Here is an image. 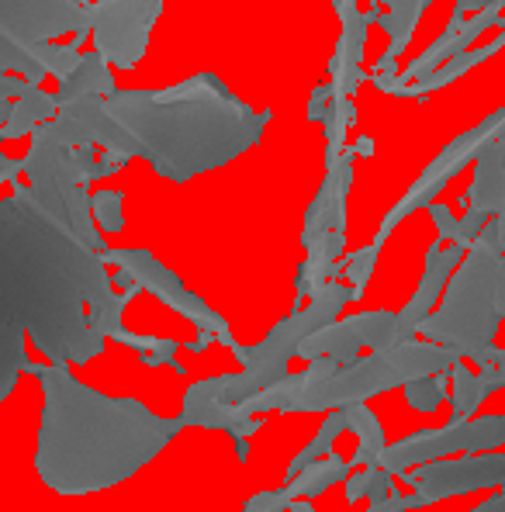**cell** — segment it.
Instances as JSON below:
<instances>
[{
  "instance_id": "obj_1",
  "label": "cell",
  "mask_w": 505,
  "mask_h": 512,
  "mask_svg": "<svg viewBox=\"0 0 505 512\" xmlns=\"http://www.w3.org/2000/svg\"><path fill=\"white\" fill-rule=\"evenodd\" d=\"M0 198V402L28 371L25 340L49 364H87L108 340L132 346L149 367L177 364L180 343L125 329L122 312L135 295L115 291L108 263L32 201L25 180Z\"/></svg>"
},
{
  "instance_id": "obj_2",
  "label": "cell",
  "mask_w": 505,
  "mask_h": 512,
  "mask_svg": "<svg viewBox=\"0 0 505 512\" xmlns=\"http://www.w3.org/2000/svg\"><path fill=\"white\" fill-rule=\"evenodd\" d=\"M25 374L39 378L45 395L35 471L42 485L59 495L122 485L184 429L180 416L163 419L135 398H111L87 388L70 374V364L28 360Z\"/></svg>"
},
{
  "instance_id": "obj_3",
  "label": "cell",
  "mask_w": 505,
  "mask_h": 512,
  "mask_svg": "<svg viewBox=\"0 0 505 512\" xmlns=\"http://www.w3.org/2000/svg\"><path fill=\"white\" fill-rule=\"evenodd\" d=\"M104 101L142 160L173 184L243 156L274 118V111H253L239 101L215 73H198L167 90H115Z\"/></svg>"
},
{
  "instance_id": "obj_4",
  "label": "cell",
  "mask_w": 505,
  "mask_h": 512,
  "mask_svg": "<svg viewBox=\"0 0 505 512\" xmlns=\"http://www.w3.org/2000/svg\"><path fill=\"white\" fill-rule=\"evenodd\" d=\"M464 360L450 346L409 340L374 350L371 357H357L353 364H339L336 357L308 360L305 371L284 374L267 391L246 398L243 412L250 416H267V412H333L350 409L367 398L381 395L391 388H405L409 381L426 378V374H443Z\"/></svg>"
},
{
  "instance_id": "obj_5",
  "label": "cell",
  "mask_w": 505,
  "mask_h": 512,
  "mask_svg": "<svg viewBox=\"0 0 505 512\" xmlns=\"http://www.w3.org/2000/svg\"><path fill=\"white\" fill-rule=\"evenodd\" d=\"M94 0H0V125L11 101L45 77H70L87 42Z\"/></svg>"
},
{
  "instance_id": "obj_6",
  "label": "cell",
  "mask_w": 505,
  "mask_h": 512,
  "mask_svg": "<svg viewBox=\"0 0 505 512\" xmlns=\"http://www.w3.org/2000/svg\"><path fill=\"white\" fill-rule=\"evenodd\" d=\"M499 246H495V225L481 229V236L467 246L464 260L457 263L454 277L447 281V298L433 308L419 326V336L429 343L450 346L454 353L471 360L478 350L495 343L499 333V305H495V281H499Z\"/></svg>"
},
{
  "instance_id": "obj_7",
  "label": "cell",
  "mask_w": 505,
  "mask_h": 512,
  "mask_svg": "<svg viewBox=\"0 0 505 512\" xmlns=\"http://www.w3.org/2000/svg\"><path fill=\"white\" fill-rule=\"evenodd\" d=\"M350 301H357V291H353L350 284L329 281L326 288H319L308 298V305L295 308L288 319L277 322L256 346L239 343L232 353H236V360L243 364V371L225 374V378H208L205 381L208 391L229 405H243L246 398L267 391L270 384H277L284 374H291L288 364H291V357H298L301 340H308V336L319 333V329L333 326L339 319V312H343Z\"/></svg>"
},
{
  "instance_id": "obj_8",
  "label": "cell",
  "mask_w": 505,
  "mask_h": 512,
  "mask_svg": "<svg viewBox=\"0 0 505 512\" xmlns=\"http://www.w3.org/2000/svg\"><path fill=\"white\" fill-rule=\"evenodd\" d=\"M28 191L32 201L52 222L80 239L87 250L104 253V232L97 229L90 215V180L97 173V149L94 146H66L45 125L32 132V149L25 156Z\"/></svg>"
},
{
  "instance_id": "obj_9",
  "label": "cell",
  "mask_w": 505,
  "mask_h": 512,
  "mask_svg": "<svg viewBox=\"0 0 505 512\" xmlns=\"http://www.w3.org/2000/svg\"><path fill=\"white\" fill-rule=\"evenodd\" d=\"M101 260L108 263V267H115V270H125V274L132 277L142 291L156 295L163 305H170L177 315H184L187 322H194L201 333L215 336V343L229 346V350H236V346H239L236 336H232V329H229V322H225L205 298H198L194 291H187L184 281H180L170 267H163V263L156 260L149 250H111V246H108V250L101 253Z\"/></svg>"
},
{
  "instance_id": "obj_10",
  "label": "cell",
  "mask_w": 505,
  "mask_h": 512,
  "mask_svg": "<svg viewBox=\"0 0 505 512\" xmlns=\"http://www.w3.org/2000/svg\"><path fill=\"white\" fill-rule=\"evenodd\" d=\"M499 135H505V104H502L499 111H492V115H488L481 125H474V128H467L464 135H457V139L450 142V146L443 149V153L419 173V180L402 194V201H398V205L391 208L388 215H384L378 236H374V246L381 250V246L388 243L391 229H398V225H402L412 212L433 205L436 194H440L443 187H447L450 180H454L457 173H461L467 163H471L474 156L481 153V146H485L488 139H499Z\"/></svg>"
},
{
  "instance_id": "obj_11",
  "label": "cell",
  "mask_w": 505,
  "mask_h": 512,
  "mask_svg": "<svg viewBox=\"0 0 505 512\" xmlns=\"http://www.w3.org/2000/svg\"><path fill=\"white\" fill-rule=\"evenodd\" d=\"M163 0H94L90 35L94 52L115 70H135L149 49Z\"/></svg>"
},
{
  "instance_id": "obj_12",
  "label": "cell",
  "mask_w": 505,
  "mask_h": 512,
  "mask_svg": "<svg viewBox=\"0 0 505 512\" xmlns=\"http://www.w3.org/2000/svg\"><path fill=\"white\" fill-rule=\"evenodd\" d=\"M405 485L416 488V495L433 506L440 499H454V495L478 492V488L505 485V454L488 450V454H467V457H443L433 464H419V468L402 474Z\"/></svg>"
},
{
  "instance_id": "obj_13",
  "label": "cell",
  "mask_w": 505,
  "mask_h": 512,
  "mask_svg": "<svg viewBox=\"0 0 505 512\" xmlns=\"http://www.w3.org/2000/svg\"><path fill=\"white\" fill-rule=\"evenodd\" d=\"M45 128L66 146H101L104 153L122 156L125 163L139 156L135 139L115 122L104 97H77V101L59 104L56 118L45 122Z\"/></svg>"
},
{
  "instance_id": "obj_14",
  "label": "cell",
  "mask_w": 505,
  "mask_h": 512,
  "mask_svg": "<svg viewBox=\"0 0 505 512\" xmlns=\"http://www.w3.org/2000/svg\"><path fill=\"white\" fill-rule=\"evenodd\" d=\"M395 329H398V312H360L350 315V319H336L333 326L301 340L298 357L301 360L336 357L339 364H353L360 357V350L395 346Z\"/></svg>"
},
{
  "instance_id": "obj_15",
  "label": "cell",
  "mask_w": 505,
  "mask_h": 512,
  "mask_svg": "<svg viewBox=\"0 0 505 512\" xmlns=\"http://www.w3.org/2000/svg\"><path fill=\"white\" fill-rule=\"evenodd\" d=\"M464 246L457 243H433L426 250V270H422V281H419V291L409 298V305L398 312V329H395V343H409L419 336V326L433 315L436 301H440L443 288L447 281L454 277L457 263L464 260Z\"/></svg>"
},
{
  "instance_id": "obj_16",
  "label": "cell",
  "mask_w": 505,
  "mask_h": 512,
  "mask_svg": "<svg viewBox=\"0 0 505 512\" xmlns=\"http://www.w3.org/2000/svg\"><path fill=\"white\" fill-rule=\"evenodd\" d=\"M467 423H471V419L454 416L447 426L419 429V433L391 443V447H384V454L378 457V468L391 471L395 478H402L405 471L419 468V464H433V461H443V457L464 454L467 450Z\"/></svg>"
},
{
  "instance_id": "obj_17",
  "label": "cell",
  "mask_w": 505,
  "mask_h": 512,
  "mask_svg": "<svg viewBox=\"0 0 505 512\" xmlns=\"http://www.w3.org/2000/svg\"><path fill=\"white\" fill-rule=\"evenodd\" d=\"M180 423L184 426H208V429H225L236 443V457L246 461L250 457V436L263 426L260 416L243 412V405H229L222 398H215L208 391L205 381L191 384L184 391V409H180Z\"/></svg>"
},
{
  "instance_id": "obj_18",
  "label": "cell",
  "mask_w": 505,
  "mask_h": 512,
  "mask_svg": "<svg viewBox=\"0 0 505 512\" xmlns=\"http://www.w3.org/2000/svg\"><path fill=\"white\" fill-rule=\"evenodd\" d=\"M353 160H357V153L350 146L343 149L336 167L326 170V180H322L319 194L305 212V229H301L305 250H312L326 232H346V194H350L353 184Z\"/></svg>"
},
{
  "instance_id": "obj_19",
  "label": "cell",
  "mask_w": 505,
  "mask_h": 512,
  "mask_svg": "<svg viewBox=\"0 0 505 512\" xmlns=\"http://www.w3.org/2000/svg\"><path fill=\"white\" fill-rule=\"evenodd\" d=\"M381 21V7H371V11H357L350 18H343V35H339L336 56L329 63V97L339 101V97H353L357 87L367 80L364 73V49H367V28Z\"/></svg>"
},
{
  "instance_id": "obj_20",
  "label": "cell",
  "mask_w": 505,
  "mask_h": 512,
  "mask_svg": "<svg viewBox=\"0 0 505 512\" xmlns=\"http://www.w3.org/2000/svg\"><path fill=\"white\" fill-rule=\"evenodd\" d=\"M495 25H502V7H488V11H478V14H471V18H464V21H450L447 32L429 45L419 59H412L409 70L398 77V84H412V80H419V77H429V73L440 70L447 59H454V56H461V52L471 49L474 39H478L481 32H488V28H495Z\"/></svg>"
},
{
  "instance_id": "obj_21",
  "label": "cell",
  "mask_w": 505,
  "mask_h": 512,
  "mask_svg": "<svg viewBox=\"0 0 505 512\" xmlns=\"http://www.w3.org/2000/svg\"><path fill=\"white\" fill-rule=\"evenodd\" d=\"M502 49H505V32L499 35V39L488 42V45H481V49H467V52H461V56L447 59L440 70H433L429 77L412 80V84H398V73H395V77H391V73H367V80H371L378 90H384V94H391V97H419V101H422V97L436 94V90H443L447 84H454V80H461L464 73L474 70V66L488 63V59H492L495 52H502Z\"/></svg>"
},
{
  "instance_id": "obj_22",
  "label": "cell",
  "mask_w": 505,
  "mask_h": 512,
  "mask_svg": "<svg viewBox=\"0 0 505 512\" xmlns=\"http://www.w3.org/2000/svg\"><path fill=\"white\" fill-rule=\"evenodd\" d=\"M464 205L488 218L505 208V135L488 139L474 156V184L467 187Z\"/></svg>"
},
{
  "instance_id": "obj_23",
  "label": "cell",
  "mask_w": 505,
  "mask_h": 512,
  "mask_svg": "<svg viewBox=\"0 0 505 512\" xmlns=\"http://www.w3.org/2000/svg\"><path fill=\"white\" fill-rule=\"evenodd\" d=\"M426 7H429V0H388V14H381L378 25L388 32L391 42H388V49L381 52L374 73H391V77H395L398 56L409 49V42H412V35H416L419 18L426 14Z\"/></svg>"
},
{
  "instance_id": "obj_24",
  "label": "cell",
  "mask_w": 505,
  "mask_h": 512,
  "mask_svg": "<svg viewBox=\"0 0 505 512\" xmlns=\"http://www.w3.org/2000/svg\"><path fill=\"white\" fill-rule=\"evenodd\" d=\"M115 73H111V66L104 63L97 52H87V56H80L77 70L70 73V77L59 80V104L66 101H77V97H108L115 94Z\"/></svg>"
},
{
  "instance_id": "obj_25",
  "label": "cell",
  "mask_w": 505,
  "mask_h": 512,
  "mask_svg": "<svg viewBox=\"0 0 505 512\" xmlns=\"http://www.w3.org/2000/svg\"><path fill=\"white\" fill-rule=\"evenodd\" d=\"M59 111V97L49 94L42 87H32L25 97L11 101V118L0 125V139H21V135H32L35 128L52 122Z\"/></svg>"
},
{
  "instance_id": "obj_26",
  "label": "cell",
  "mask_w": 505,
  "mask_h": 512,
  "mask_svg": "<svg viewBox=\"0 0 505 512\" xmlns=\"http://www.w3.org/2000/svg\"><path fill=\"white\" fill-rule=\"evenodd\" d=\"M346 429L357 433V450L350 457V468H378V457L384 454L388 440H384L381 419L374 416V409L367 402L350 405L346 409Z\"/></svg>"
},
{
  "instance_id": "obj_27",
  "label": "cell",
  "mask_w": 505,
  "mask_h": 512,
  "mask_svg": "<svg viewBox=\"0 0 505 512\" xmlns=\"http://www.w3.org/2000/svg\"><path fill=\"white\" fill-rule=\"evenodd\" d=\"M350 471L353 468H350V461H346V457L329 454V457H322V461H315L312 468L301 471L295 481H288V485H284V492H288L291 499H308V502H312L315 495H322L329 485L350 478Z\"/></svg>"
},
{
  "instance_id": "obj_28",
  "label": "cell",
  "mask_w": 505,
  "mask_h": 512,
  "mask_svg": "<svg viewBox=\"0 0 505 512\" xmlns=\"http://www.w3.org/2000/svg\"><path fill=\"white\" fill-rule=\"evenodd\" d=\"M339 433H346V409H333V412H329L326 423H322L319 433H315V440L308 443V447L301 450L295 461L288 464V471H284V485H288V481H295L305 468H312L315 461H322V457L333 454V443H336Z\"/></svg>"
},
{
  "instance_id": "obj_29",
  "label": "cell",
  "mask_w": 505,
  "mask_h": 512,
  "mask_svg": "<svg viewBox=\"0 0 505 512\" xmlns=\"http://www.w3.org/2000/svg\"><path fill=\"white\" fill-rule=\"evenodd\" d=\"M447 378H450V409H454V416L474 419V412H478L481 402L488 398L485 384H481V378L464 364V360H457V364L450 367Z\"/></svg>"
},
{
  "instance_id": "obj_30",
  "label": "cell",
  "mask_w": 505,
  "mask_h": 512,
  "mask_svg": "<svg viewBox=\"0 0 505 512\" xmlns=\"http://www.w3.org/2000/svg\"><path fill=\"white\" fill-rule=\"evenodd\" d=\"M357 122V104L353 97H339V101H329V111H326V170L336 167L339 156L346 149V132L350 125Z\"/></svg>"
},
{
  "instance_id": "obj_31",
  "label": "cell",
  "mask_w": 505,
  "mask_h": 512,
  "mask_svg": "<svg viewBox=\"0 0 505 512\" xmlns=\"http://www.w3.org/2000/svg\"><path fill=\"white\" fill-rule=\"evenodd\" d=\"M346 485V502H381L388 495H395V474L384 468H357L350 471V478L343 481Z\"/></svg>"
},
{
  "instance_id": "obj_32",
  "label": "cell",
  "mask_w": 505,
  "mask_h": 512,
  "mask_svg": "<svg viewBox=\"0 0 505 512\" xmlns=\"http://www.w3.org/2000/svg\"><path fill=\"white\" fill-rule=\"evenodd\" d=\"M505 447V416H474L467 423V450L464 454H488Z\"/></svg>"
},
{
  "instance_id": "obj_33",
  "label": "cell",
  "mask_w": 505,
  "mask_h": 512,
  "mask_svg": "<svg viewBox=\"0 0 505 512\" xmlns=\"http://www.w3.org/2000/svg\"><path fill=\"white\" fill-rule=\"evenodd\" d=\"M443 398H447V371L426 374V378H416V381L405 384V402L419 412H436Z\"/></svg>"
},
{
  "instance_id": "obj_34",
  "label": "cell",
  "mask_w": 505,
  "mask_h": 512,
  "mask_svg": "<svg viewBox=\"0 0 505 512\" xmlns=\"http://www.w3.org/2000/svg\"><path fill=\"white\" fill-rule=\"evenodd\" d=\"M122 191H97L90 194V215H94L101 232H122L125 215H122Z\"/></svg>"
},
{
  "instance_id": "obj_35",
  "label": "cell",
  "mask_w": 505,
  "mask_h": 512,
  "mask_svg": "<svg viewBox=\"0 0 505 512\" xmlns=\"http://www.w3.org/2000/svg\"><path fill=\"white\" fill-rule=\"evenodd\" d=\"M378 256H381V250L371 243V246H364V250L350 253L343 260V277H346V284H350V288L357 291V298L364 295V288L371 284L374 267H378Z\"/></svg>"
},
{
  "instance_id": "obj_36",
  "label": "cell",
  "mask_w": 505,
  "mask_h": 512,
  "mask_svg": "<svg viewBox=\"0 0 505 512\" xmlns=\"http://www.w3.org/2000/svg\"><path fill=\"white\" fill-rule=\"evenodd\" d=\"M291 506V495L281 488H274V492H256L250 502L243 506V512H288Z\"/></svg>"
},
{
  "instance_id": "obj_37",
  "label": "cell",
  "mask_w": 505,
  "mask_h": 512,
  "mask_svg": "<svg viewBox=\"0 0 505 512\" xmlns=\"http://www.w3.org/2000/svg\"><path fill=\"white\" fill-rule=\"evenodd\" d=\"M485 225H488V215H481V212H474V208H467L464 218H457V239H454V243L467 250V246H471L474 239L481 236V229H485Z\"/></svg>"
},
{
  "instance_id": "obj_38",
  "label": "cell",
  "mask_w": 505,
  "mask_h": 512,
  "mask_svg": "<svg viewBox=\"0 0 505 512\" xmlns=\"http://www.w3.org/2000/svg\"><path fill=\"white\" fill-rule=\"evenodd\" d=\"M429 502L422 499V495H388V499L381 502H371V509L367 512H405V509H426Z\"/></svg>"
},
{
  "instance_id": "obj_39",
  "label": "cell",
  "mask_w": 505,
  "mask_h": 512,
  "mask_svg": "<svg viewBox=\"0 0 505 512\" xmlns=\"http://www.w3.org/2000/svg\"><path fill=\"white\" fill-rule=\"evenodd\" d=\"M429 215H433V222H436V232H440V239L443 243H454L457 239V218L450 215V208L447 205H429Z\"/></svg>"
},
{
  "instance_id": "obj_40",
  "label": "cell",
  "mask_w": 505,
  "mask_h": 512,
  "mask_svg": "<svg viewBox=\"0 0 505 512\" xmlns=\"http://www.w3.org/2000/svg\"><path fill=\"white\" fill-rule=\"evenodd\" d=\"M329 84H319L308 97V122H326V111H329Z\"/></svg>"
},
{
  "instance_id": "obj_41",
  "label": "cell",
  "mask_w": 505,
  "mask_h": 512,
  "mask_svg": "<svg viewBox=\"0 0 505 512\" xmlns=\"http://www.w3.org/2000/svg\"><path fill=\"white\" fill-rule=\"evenodd\" d=\"M488 7H505V0H457L450 21H464V18H471V14H478V11H488Z\"/></svg>"
},
{
  "instance_id": "obj_42",
  "label": "cell",
  "mask_w": 505,
  "mask_h": 512,
  "mask_svg": "<svg viewBox=\"0 0 505 512\" xmlns=\"http://www.w3.org/2000/svg\"><path fill=\"white\" fill-rule=\"evenodd\" d=\"M495 305H499V319L505 322V256H499V281H495Z\"/></svg>"
},
{
  "instance_id": "obj_43",
  "label": "cell",
  "mask_w": 505,
  "mask_h": 512,
  "mask_svg": "<svg viewBox=\"0 0 505 512\" xmlns=\"http://www.w3.org/2000/svg\"><path fill=\"white\" fill-rule=\"evenodd\" d=\"M111 284H115L118 291H128V295H139V291H142L139 284H135L132 277L125 274V270H115V277H111Z\"/></svg>"
},
{
  "instance_id": "obj_44",
  "label": "cell",
  "mask_w": 505,
  "mask_h": 512,
  "mask_svg": "<svg viewBox=\"0 0 505 512\" xmlns=\"http://www.w3.org/2000/svg\"><path fill=\"white\" fill-rule=\"evenodd\" d=\"M471 512H505V485H502V492H499V495H492V499H485L478 509H471Z\"/></svg>"
},
{
  "instance_id": "obj_45",
  "label": "cell",
  "mask_w": 505,
  "mask_h": 512,
  "mask_svg": "<svg viewBox=\"0 0 505 512\" xmlns=\"http://www.w3.org/2000/svg\"><path fill=\"white\" fill-rule=\"evenodd\" d=\"M492 225H495V246H499V253L505 256V208L499 215H492Z\"/></svg>"
},
{
  "instance_id": "obj_46",
  "label": "cell",
  "mask_w": 505,
  "mask_h": 512,
  "mask_svg": "<svg viewBox=\"0 0 505 512\" xmlns=\"http://www.w3.org/2000/svg\"><path fill=\"white\" fill-rule=\"evenodd\" d=\"M333 7H336L339 21H343V18H350V14H357V11H360V4H357V0H333Z\"/></svg>"
},
{
  "instance_id": "obj_47",
  "label": "cell",
  "mask_w": 505,
  "mask_h": 512,
  "mask_svg": "<svg viewBox=\"0 0 505 512\" xmlns=\"http://www.w3.org/2000/svg\"><path fill=\"white\" fill-rule=\"evenodd\" d=\"M353 153H357V156H374V139H371V135H360V139L353 142Z\"/></svg>"
},
{
  "instance_id": "obj_48",
  "label": "cell",
  "mask_w": 505,
  "mask_h": 512,
  "mask_svg": "<svg viewBox=\"0 0 505 512\" xmlns=\"http://www.w3.org/2000/svg\"><path fill=\"white\" fill-rule=\"evenodd\" d=\"M288 512H315V509H312V502H308V499H291Z\"/></svg>"
}]
</instances>
